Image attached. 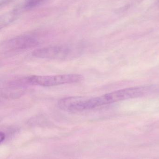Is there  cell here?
Segmentation results:
<instances>
[{
    "instance_id": "cell-1",
    "label": "cell",
    "mask_w": 159,
    "mask_h": 159,
    "mask_svg": "<svg viewBox=\"0 0 159 159\" xmlns=\"http://www.w3.org/2000/svg\"><path fill=\"white\" fill-rule=\"evenodd\" d=\"M148 89L147 87H132L92 97L93 107L95 109L119 101L139 97L146 93Z\"/></svg>"
},
{
    "instance_id": "cell-2",
    "label": "cell",
    "mask_w": 159,
    "mask_h": 159,
    "mask_svg": "<svg viewBox=\"0 0 159 159\" xmlns=\"http://www.w3.org/2000/svg\"><path fill=\"white\" fill-rule=\"evenodd\" d=\"M81 51V49L77 46L56 45L35 49L32 55L38 58L66 60L78 57Z\"/></svg>"
},
{
    "instance_id": "cell-3",
    "label": "cell",
    "mask_w": 159,
    "mask_h": 159,
    "mask_svg": "<svg viewBox=\"0 0 159 159\" xmlns=\"http://www.w3.org/2000/svg\"><path fill=\"white\" fill-rule=\"evenodd\" d=\"M27 85L42 87H53L66 84L78 83L84 79L79 74H64L55 75H33L25 77Z\"/></svg>"
},
{
    "instance_id": "cell-4",
    "label": "cell",
    "mask_w": 159,
    "mask_h": 159,
    "mask_svg": "<svg viewBox=\"0 0 159 159\" xmlns=\"http://www.w3.org/2000/svg\"><path fill=\"white\" fill-rule=\"evenodd\" d=\"M39 43L35 36L22 35L7 40L2 45L1 49L5 52L25 50L38 45Z\"/></svg>"
},
{
    "instance_id": "cell-5",
    "label": "cell",
    "mask_w": 159,
    "mask_h": 159,
    "mask_svg": "<svg viewBox=\"0 0 159 159\" xmlns=\"http://www.w3.org/2000/svg\"><path fill=\"white\" fill-rule=\"evenodd\" d=\"M48 0H25L24 7L26 9H31L39 6Z\"/></svg>"
},
{
    "instance_id": "cell-6",
    "label": "cell",
    "mask_w": 159,
    "mask_h": 159,
    "mask_svg": "<svg viewBox=\"0 0 159 159\" xmlns=\"http://www.w3.org/2000/svg\"><path fill=\"white\" fill-rule=\"evenodd\" d=\"M0 137H1V139H0V142L2 144L3 142H4L6 136L5 134L4 133L1 132V134H0Z\"/></svg>"
},
{
    "instance_id": "cell-7",
    "label": "cell",
    "mask_w": 159,
    "mask_h": 159,
    "mask_svg": "<svg viewBox=\"0 0 159 159\" xmlns=\"http://www.w3.org/2000/svg\"><path fill=\"white\" fill-rule=\"evenodd\" d=\"M157 5L159 7V0H157Z\"/></svg>"
}]
</instances>
